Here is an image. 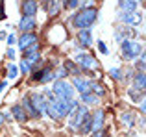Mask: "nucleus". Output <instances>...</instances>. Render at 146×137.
Segmentation results:
<instances>
[{
  "mask_svg": "<svg viewBox=\"0 0 146 137\" xmlns=\"http://www.w3.org/2000/svg\"><path fill=\"white\" fill-rule=\"evenodd\" d=\"M96 19H98V9L94 6H87V7H82L78 13L72 15L70 21L74 24V28L85 30V28H91L96 22Z\"/></svg>",
  "mask_w": 146,
  "mask_h": 137,
  "instance_id": "f257e3e1",
  "label": "nucleus"
},
{
  "mask_svg": "<svg viewBox=\"0 0 146 137\" xmlns=\"http://www.w3.org/2000/svg\"><path fill=\"white\" fill-rule=\"evenodd\" d=\"M52 93L56 94L57 100H72L74 96V87L67 80H56L52 85Z\"/></svg>",
  "mask_w": 146,
  "mask_h": 137,
  "instance_id": "f03ea898",
  "label": "nucleus"
},
{
  "mask_svg": "<svg viewBox=\"0 0 146 137\" xmlns=\"http://www.w3.org/2000/svg\"><path fill=\"white\" fill-rule=\"evenodd\" d=\"M120 52H122V58L124 59H135L143 54V45L137 43L133 39H128V41H122L120 43Z\"/></svg>",
  "mask_w": 146,
  "mask_h": 137,
  "instance_id": "7ed1b4c3",
  "label": "nucleus"
},
{
  "mask_svg": "<svg viewBox=\"0 0 146 137\" xmlns=\"http://www.w3.org/2000/svg\"><path fill=\"white\" fill-rule=\"evenodd\" d=\"M76 65L82 68V74H83V72L98 70V61L91 54H87V52H82V54L76 56Z\"/></svg>",
  "mask_w": 146,
  "mask_h": 137,
  "instance_id": "20e7f679",
  "label": "nucleus"
},
{
  "mask_svg": "<svg viewBox=\"0 0 146 137\" xmlns=\"http://www.w3.org/2000/svg\"><path fill=\"white\" fill-rule=\"evenodd\" d=\"M78 102L72 98V100H57L56 102V111H57V117L63 119V117H70V113L78 108Z\"/></svg>",
  "mask_w": 146,
  "mask_h": 137,
  "instance_id": "39448f33",
  "label": "nucleus"
},
{
  "mask_svg": "<svg viewBox=\"0 0 146 137\" xmlns=\"http://www.w3.org/2000/svg\"><path fill=\"white\" fill-rule=\"evenodd\" d=\"M118 21L122 22V26H129V28H135L143 22V15L137 13V11H131V13H124L120 11L118 13Z\"/></svg>",
  "mask_w": 146,
  "mask_h": 137,
  "instance_id": "423d86ee",
  "label": "nucleus"
},
{
  "mask_svg": "<svg viewBox=\"0 0 146 137\" xmlns=\"http://www.w3.org/2000/svg\"><path fill=\"white\" fill-rule=\"evenodd\" d=\"M87 115H89V108H87V106H78V108L70 113V124L74 128H78Z\"/></svg>",
  "mask_w": 146,
  "mask_h": 137,
  "instance_id": "0eeeda50",
  "label": "nucleus"
},
{
  "mask_svg": "<svg viewBox=\"0 0 146 137\" xmlns=\"http://www.w3.org/2000/svg\"><path fill=\"white\" fill-rule=\"evenodd\" d=\"M37 11H39V4H37V0H22V4H21L22 17H35Z\"/></svg>",
  "mask_w": 146,
  "mask_h": 137,
  "instance_id": "6e6552de",
  "label": "nucleus"
},
{
  "mask_svg": "<svg viewBox=\"0 0 146 137\" xmlns=\"http://www.w3.org/2000/svg\"><path fill=\"white\" fill-rule=\"evenodd\" d=\"M33 80H37L39 83H46V82H52L56 80V72H52L50 67H44V68H39V70H33Z\"/></svg>",
  "mask_w": 146,
  "mask_h": 137,
  "instance_id": "1a4fd4ad",
  "label": "nucleus"
},
{
  "mask_svg": "<svg viewBox=\"0 0 146 137\" xmlns=\"http://www.w3.org/2000/svg\"><path fill=\"white\" fill-rule=\"evenodd\" d=\"M135 30L133 28H129V26H118L117 30H115V39L118 41V43H122V41H128V39H131L133 35H135Z\"/></svg>",
  "mask_w": 146,
  "mask_h": 137,
  "instance_id": "9d476101",
  "label": "nucleus"
},
{
  "mask_svg": "<svg viewBox=\"0 0 146 137\" xmlns=\"http://www.w3.org/2000/svg\"><path fill=\"white\" fill-rule=\"evenodd\" d=\"M35 28H37L35 17H22L19 21V30L22 33H32V32H35Z\"/></svg>",
  "mask_w": 146,
  "mask_h": 137,
  "instance_id": "9b49d317",
  "label": "nucleus"
},
{
  "mask_svg": "<svg viewBox=\"0 0 146 137\" xmlns=\"http://www.w3.org/2000/svg\"><path fill=\"white\" fill-rule=\"evenodd\" d=\"M72 83H74L76 91H78L80 94L91 93V80L83 78V76H74V78H72Z\"/></svg>",
  "mask_w": 146,
  "mask_h": 137,
  "instance_id": "f8f14e48",
  "label": "nucleus"
},
{
  "mask_svg": "<svg viewBox=\"0 0 146 137\" xmlns=\"http://www.w3.org/2000/svg\"><path fill=\"white\" fill-rule=\"evenodd\" d=\"M30 96V100H32V104H33V108L37 109V111L43 115L44 113V108H46V98L43 96V93H32V94H28Z\"/></svg>",
  "mask_w": 146,
  "mask_h": 137,
  "instance_id": "ddd939ff",
  "label": "nucleus"
},
{
  "mask_svg": "<svg viewBox=\"0 0 146 137\" xmlns=\"http://www.w3.org/2000/svg\"><path fill=\"white\" fill-rule=\"evenodd\" d=\"M35 43H39L35 32H32V33H22L21 39H19V48H21V50H26L28 47H32V45H35Z\"/></svg>",
  "mask_w": 146,
  "mask_h": 137,
  "instance_id": "4468645a",
  "label": "nucleus"
},
{
  "mask_svg": "<svg viewBox=\"0 0 146 137\" xmlns=\"http://www.w3.org/2000/svg\"><path fill=\"white\" fill-rule=\"evenodd\" d=\"M21 106H22V109L28 113V117H33V119H39V117H41V113L33 108V104H32V100H30L28 94H26V96H22V104Z\"/></svg>",
  "mask_w": 146,
  "mask_h": 137,
  "instance_id": "2eb2a0df",
  "label": "nucleus"
},
{
  "mask_svg": "<svg viewBox=\"0 0 146 137\" xmlns=\"http://www.w3.org/2000/svg\"><path fill=\"white\" fill-rule=\"evenodd\" d=\"M9 115L13 117L15 120H19V122H26V120H28V113L22 109V106H21V104H15L13 108H11Z\"/></svg>",
  "mask_w": 146,
  "mask_h": 137,
  "instance_id": "dca6fc26",
  "label": "nucleus"
},
{
  "mask_svg": "<svg viewBox=\"0 0 146 137\" xmlns=\"http://www.w3.org/2000/svg\"><path fill=\"white\" fill-rule=\"evenodd\" d=\"M78 41H80L82 47H89V45H93V32H91V28L78 30Z\"/></svg>",
  "mask_w": 146,
  "mask_h": 137,
  "instance_id": "f3484780",
  "label": "nucleus"
},
{
  "mask_svg": "<svg viewBox=\"0 0 146 137\" xmlns=\"http://www.w3.org/2000/svg\"><path fill=\"white\" fill-rule=\"evenodd\" d=\"M93 132L94 130H100V128H104V119H106V113H104V109H96V111L93 113Z\"/></svg>",
  "mask_w": 146,
  "mask_h": 137,
  "instance_id": "a211bd4d",
  "label": "nucleus"
},
{
  "mask_svg": "<svg viewBox=\"0 0 146 137\" xmlns=\"http://www.w3.org/2000/svg\"><path fill=\"white\" fill-rule=\"evenodd\" d=\"M137 0H118V7L124 13H131V11H137Z\"/></svg>",
  "mask_w": 146,
  "mask_h": 137,
  "instance_id": "6ab92c4d",
  "label": "nucleus"
},
{
  "mask_svg": "<svg viewBox=\"0 0 146 137\" xmlns=\"http://www.w3.org/2000/svg\"><path fill=\"white\" fill-rule=\"evenodd\" d=\"M93 132V117H91V113L83 119V122L78 126V134H82V135H85V134H91Z\"/></svg>",
  "mask_w": 146,
  "mask_h": 137,
  "instance_id": "aec40b11",
  "label": "nucleus"
},
{
  "mask_svg": "<svg viewBox=\"0 0 146 137\" xmlns=\"http://www.w3.org/2000/svg\"><path fill=\"white\" fill-rule=\"evenodd\" d=\"M43 4H44L46 11H48L50 15H52V17H54V15H57V13H59V9H61V4H59V0H44Z\"/></svg>",
  "mask_w": 146,
  "mask_h": 137,
  "instance_id": "412c9836",
  "label": "nucleus"
},
{
  "mask_svg": "<svg viewBox=\"0 0 146 137\" xmlns=\"http://www.w3.org/2000/svg\"><path fill=\"white\" fill-rule=\"evenodd\" d=\"M63 67H65V70L70 72L72 76H80V74H82V68L76 65V61H72V59H65Z\"/></svg>",
  "mask_w": 146,
  "mask_h": 137,
  "instance_id": "4be33fe9",
  "label": "nucleus"
},
{
  "mask_svg": "<svg viewBox=\"0 0 146 137\" xmlns=\"http://www.w3.org/2000/svg\"><path fill=\"white\" fill-rule=\"evenodd\" d=\"M128 94L131 96V100H133V102H139V104L144 100V91L137 89V87H133V85H131V87H128Z\"/></svg>",
  "mask_w": 146,
  "mask_h": 137,
  "instance_id": "5701e85b",
  "label": "nucleus"
},
{
  "mask_svg": "<svg viewBox=\"0 0 146 137\" xmlns=\"http://www.w3.org/2000/svg\"><path fill=\"white\" fill-rule=\"evenodd\" d=\"M135 113H131V111H124L120 115V122L124 124V126H128V128H131L133 124H135Z\"/></svg>",
  "mask_w": 146,
  "mask_h": 137,
  "instance_id": "b1692460",
  "label": "nucleus"
},
{
  "mask_svg": "<svg viewBox=\"0 0 146 137\" xmlns=\"http://www.w3.org/2000/svg\"><path fill=\"white\" fill-rule=\"evenodd\" d=\"M133 87H137V89L144 91V87H146L144 72H135V74H133Z\"/></svg>",
  "mask_w": 146,
  "mask_h": 137,
  "instance_id": "393cba45",
  "label": "nucleus"
},
{
  "mask_svg": "<svg viewBox=\"0 0 146 137\" xmlns=\"http://www.w3.org/2000/svg\"><path fill=\"white\" fill-rule=\"evenodd\" d=\"M91 93L93 94H96V96H104L106 94V89H104V85L102 83H98V82H94V80H91Z\"/></svg>",
  "mask_w": 146,
  "mask_h": 137,
  "instance_id": "a878e982",
  "label": "nucleus"
},
{
  "mask_svg": "<svg viewBox=\"0 0 146 137\" xmlns=\"http://www.w3.org/2000/svg\"><path fill=\"white\" fill-rule=\"evenodd\" d=\"M82 102H83V106H87V104H96V102H98V96H96V94H93V93H85V94H82Z\"/></svg>",
  "mask_w": 146,
  "mask_h": 137,
  "instance_id": "bb28decb",
  "label": "nucleus"
},
{
  "mask_svg": "<svg viewBox=\"0 0 146 137\" xmlns=\"http://www.w3.org/2000/svg\"><path fill=\"white\" fill-rule=\"evenodd\" d=\"M109 76L113 80H124V74H122V70L118 67H113V68H109Z\"/></svg>",
  "mask_w": 146,
  "mask_h": 137,
  "instance_id": "cd10ccee",
  "label": "nucleus"
},
{
  "mask_svg": "<svg viewBox=\"0 0 146 137\" xmlns=\"http://www.w3.org/2000/svg\"><path fill=\"white\" fill-rule=\"evenodd\" d=\"M144 61H146V56H144V52L141 54V58L135 61V68H137V72H144Z\"/></svg>",
  "mask_w": 146,
  "mask_h": 137,
  "instance_id": "c85d7f7f",
  "label": "nucleus"
},
{
  "mask_svg": "<svg viewBox=\"0 0 146 137\" xmlns=\"http://www.w3.org/2000/svg\"><path fill=\"white\" fill-rule=\"evenodd\" d=\"M91 137H106L107 135V128L104 126V128H100V130H94V132H91Z\"/></svg>",
  "mask_w": 146,
  "mask_h": 137,
  "instance_id": "c756f323",
  "label": "nucleus"
},
{
  "mask_svg": "<svg viewBox=\"0 0 146 137\" xmlns=\"http://www.w3.org/2000/svg\"><path fill=\"white\" fill-rule=\"evenodd\" d=\"M17 74H19V68L15 67V65H9V67H7V76H9L11 80L17 78Z\"/></svg>",
  "mask_w": 146,
  "mask_h": 137,
  "instance_id": "7c9ffc66",
  "label": "nucleus"
},
{
  "mask_svg": "<svg viewBox=\"0 0 146 137\" xmlns=\"http://www.w3.org/2000/svg\"><path fill=\"white\" fill-rule=\"evenodd\" d=\"M78 6H80V0H67V4H65L67 9H76Z\"/></svg>",
  "mask_w": 146,
  "mask_h": 137,
  "instance_id": "2f4dec72",
  "label": "nucleus"
},
{
  "mask_svg": "<svg viewBox=\"0 0 146 137\" xmlns=\"http://www.w3.org/2000/svg\"><path fill=\"white\" fill-rule=\"evenodd\" d=\"M21 70H22V74H24V72H30V70H32V65H30L28 61H24V59H22V63H21Z\"/></svg>",
  "mask_w": 146,
  "mask_h": 137,
  "instance_id": "473e14b6",
  "label": "nucleus"
},
{
  "mask_svg": "<svg viewBox=\"0 0 146 137\" xmlns=\"http://www.w3.org/2000/svg\"><path fill=\"white\" fill-rule=\"evenodd\" d=\"M98 48H100V52H102V54H107V47H106V43H104V41H98Z\"/></svg>",
  "mask_w": 146,
  "mask_h": 137,
  "instance_id": "72a5a7b5",
  "label": "nucleus"
},
{
  "mask_svg": "<svg viewBox=\"0 0 146 137\" xmlns=\"http://www.w3.org/2000/svg\"><path fill=\"white\" fill-rule=\"evenodd\" d=\"M6 19V11H4V0H0V21Z\"/></svg>",
  "mask_w": 146,
  "mask_h": 137,
  "instance_id": "f704fd0d",
  "label": "nucleus"
},
{
  "mask_svg": "<svg viewBox=\"0 0 146 137\" xmlns=\"http://www.w3.org/2000/svg\"><path fill=\"white\" fill-rule=\"evenodd\" d=\"M15 41H17V37L11 33V35H7V47H11V45H15Z\"/></svg>",
  "mask_w": 146,
  "mask_h": 137,
  "instance_id": "c9c22d12",
  "label": "nucleus"
},
{
  "mask_svg": "<svg viewBox=\"0 0 146 137\" xmlns=\"http://www.w3.org/2000/svg\"><path fill=\"white\" fill-rule=\"evenodd\" d=\"M6 56H7V58H9V59H13V58H15V50H13V48H7Z\"/></svg>",
  "mask_w": 146,
  "mask_h": 137,
  "instance_id": "e433bc0d",
  "label": "nucleus"
},
{
  "mask_svg": "<svg viewBox=\"0 0 146 137\" xmlns=\"http://www.w3.org/2000/svg\"><path fill=\"white\" fill-rule=\"evenodd\" d=\"M6 87H7V83H6V82H0V93H2Z\"/></svg>",
  "mask_w": 146,
  "mask_h": 137,
  "instance_id": "4c0bfd02",
  "label": "nucleus"
},
{
  "mask_svg": "<svg viewBox=\"0 0 146 137\" xmlns=\"http://www.w3.org/2000/svg\"><path fill=\"white\" fill-rule=\"evenodd\" d=\"M6 120V117H4V113H0V128H2V122Z\"/></svg>",
  "mask_w": 146,
  "mask_h": 137,
  "instance_id": "58836bf2",
  "label": "nucleus"
},
{
  "mask_svg": "<svg viewBox=\"0 0 146 137\" xmlns=\"http://www.w3.org/2000/svg\"><path fill=\"white\" fill-rule=\"evenodd\" d=\"M106 137H109V135H106Z\"/></svg>",
  "mask_w": 146,
  "mask_h": 137,
  "instance_id": "ea45409f",
  "label": "nucleus"
},
{
  "mask_svg": "<svg viewBox=\"0 0 146 137\" xmlns=\"http://www.w3.org/2000/svg\"><path fill=\"white\" fill-rule=\"evenodd\" d=\"M137 2H139V0H137Z\"/></svg>",
  "mask_w": 146,
  "mask_h": 137,
  "instance_id": "a19ab883",
  "label": "nucleus"
}]
</instances>
